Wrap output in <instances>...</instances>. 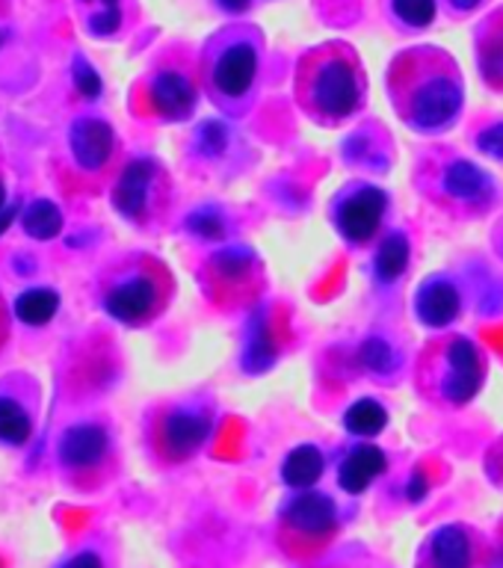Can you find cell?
I'll list each match as a JSON object with an SVG mask.
<instances>
[{
    "label": "cell",
    "instance_id": "6da1fadb",
    "mask_svg": "<svg viewBox=\"0 0 503 568\" xmlns=\"http://www.w3.org/2000/svg\"><path fill=\"white\" fill-rule=\"evenodd\" d=\"M385 89L400 124L421 136L453 131L465 110V78L460 62L439 44H412L394 53Z\"/></svg>",
    "mask_w": 503,
    "mask_h": 568
},
{
    "label": "cell",
    "instance_id": "7a4b0ae2",
    "mask_svg": "<svg viewBox=\"0 0 503 568\" xmlns=\"http://www.w3.org/2000/svg\"><path fill=\"white\" fill-rule=\"evenodd\" d=\"M368 71L350 42H323L302 53L293 69V101L309 122L341 128L368 106Z\"/></svg>",
    "mask_w": 503,
    "mask_h": 568
},
{
    "label": "cell",
    "instance_id": "3957f363",
    "mask_svg": "<svg viewBox=\"0 0 503 568\" xmlns=\"http://www.w3.org/2000/svg\"><path fill=\"white\" fill-rule=\"evenodd\" d=\"M266 39L255 24H225L208 36L199 57L202 92L231 122L252 113L264 80Z\"/></svg>",
    "mask_w": 503,
    "mask_h": 568
},
{
    "label": "cell",
    "instance_id": "277c9868",
    "mask_svg": "<svg viewBox=\"0 0 503 568\" xmlns=\"http://www.w3.org/2000/svg\"><path fill=\"white\" fill-rule=\"evenodd\" d=\"M412 184L433 211L456 222H480L501 207V184L486 166L451 145L418 154Z\"/></svg>",
    "mask_w": 503,
    "mask_h": 568
},
{
    "label": "cell",
    "instance_id": "5b68a950",
    "mask_svg": "<svg viewBox=\"0 0 503 568\" xmlns=\"http://www.w3.org/2000/svg\"><path fill=\"white\" fill-rule=\"evenodd\" d=\"M418 397L439 412H462L483 394L489 382V353L477 337L435 332L412 371Z\"/></svg>",
    "mask_w": 503,
    "mask_h": 568
},
{
    "label": "cell",
    "instance_id": "8992f818",
    "mask_svg": "<svg viewBox=\"0 0 503 568\" xmlns=\"http://www.w3.org/2000/svg\"><path fill=\"white\" fill-rule=\"evenodd\" d=\"M98 300L110 320L128 328H145L158 323L175 300V275L158 255L131 252L107 266Z\"/></svg>",
    "mask_w": 503,
    "mask_h": 568
},
{
    "label": "cell",
    "instance_id": "52a82bcc",
    "mask_svg": "<svg viewBox=\"0 0 503 568\" xmlns=\"http://www.w3.org/2000/svg\"><path fill=\"white\" fill-rule=\"evenodd\" d=\"M220 420V399L211 390L163 399L149 412L145 444L151 459L163 468H178L208 447Z\"/></svg>",
    "mask_w": 503,
    "mask_h": 568
},
{
    "label": "cell",
    "instance_id": "ba28073f",
    "mask_svg": "<svg viewBox=\"0 0 503 568\" xmlns=\"http://www.w3.org/2000/svg\"><path fill=\"white\" fill-rule=\"evenodd\" d=\"M204 300L220 311H249L264 300L266 266L247 243H225L213 248L199 266Z\"/></svg>",
    "mask_w": 503,
    "mask_h": 568
},
{
    "label": "cell",
    "instance_id": "9c48e42d",
    "mask_svg": "<svg viewBox=\"0 0 503 568\" xmlns=\"http://www.w3.org/2000/svg\"><path fill=\"white\" fill-rule=\"evenodd\" d=\"M110 202L124 222L142 231L163 229L175 207V181L158 158H131L115 178Z\"/></svg>",
    "mask_w": 503,
    "mask_h": 568
},
{
    "label": "cell",
    "instance_id": "30bf717a",
    "mask_svg": "<svg viewBox=\"0 0 503 568\" xmlns=\"http://www.w3.org/2000/svg\"><path fill=\"white\" fill-rule=\"evenodd\" d=\"M202 80H199V62L187 53L172 51L142 78L140 98L142 113L154 122L178 124L193 119L202 101Z\"/></svg>",
    "mask_w": 503,
    "mask_h": 568
},
{
    "label": "cell",
    "instance_id": "8fae6325",
    "mask_svg": "<svg viewBox=\"0 0 503 568\" xmlns=\"http://www.w3.org/2000/svg\"><path fill=\"white\" fill-rule=\"evenodd\" d=\"M341 515H338L335 500L323 491L305 488L293 495L279 513V548L291 559H314L335 541Z\"/></svg>",
    "mask_w": 503,
    "mask_h": 568
},
{
    "label": "cell",
    "instance_id": "7c38bea8",
    "mask_svg": "<svg viewBox=\"0 0 503 568\" xmlns=\"http://www.w3.org/2000/svg\"><path fill=\"white\" fill-rule=\"evenodd\" d=\"M329 225L350 248H371L385 234L391 216V195L385 186L355 178L332 193L326 204Z\"/></svg>",
    "mask_w": 503,
    "mask_h": 568
},
{
    "label": "cell",
    "instance_id": "4fadbf2b",
    "mask_svg": "<svg viewBox=\"0 0 503 568\" xmlns=\"http://www.w3.org/2000/svg\"><path fill=\"white\" fill-rule=\"evenodd\" d=\"M187 163L190 172L202 178H231L247 175L255 163V149L249 136L234 128L231 119H204L193 128L187 140Z\"/></svg>",
    "mask_w": 503,
    "mask_h": 568
},
{
    "label": "cell",
    "instance_id": "5bb4252c",
    "mask_svg": "<svg viewBox=\"0 0 503 568\" xmlns=\"http://www.w3.org/2000/svg\"><path fill=\"white\" fill-rule=\"evenodd\" d=\"M60 468L80 491L104 486L115 470V442L101 420H80L62 429L57 444Z\"/></svg>",
    "mask_w": 503,
    "mask_h": 568
},
{
    "label": "cell",
    "instance_id": "9a60e30c",
    "mask_svg": "<svg viewBox=\"0 0 503 568\" xmlns=\"http://www.w3.org/2000/svg\"><path fill=\"white\" fill-rule=\"evenodd\" d=\"M489 541L469 524H442L426 536L418 568H486Z\"/></svg>",
    "mask_w": 503,
    "mask_h": 568
},
{
    "label": "cell",
    "instance_id": "2e32d148",
    "mask_svg": "<svg viewBox=\"0 0 503 568\" xmlns=\"http://www.w3.org/2000/svg\"><path fill=\"white\" fill-rule=\"evenodd\" d=\"M415 320L430 332H447L465 314V293L453 273H433L418 284L412 296Z\"/></svg>",
    "mask_w": 503,
    "mask_h": 568
},
{
    "label": "cell",
    "instance_id": "e0dca14e",
    "mask_svg": "<svg viewBox=\"0 0 503 568\" xmlns=\"http://www.w3.org/2000/svg\"><path fill=\"white\" fill-rule=\"evenodd\" d=\"M69 151L80 172L101 175L115 158L113 124L98 115H80L69 128Z\"/></svg>",
    "mask_w": 503,
    "mask_h": 568
},
{
    "label": "cell",
    "instance_id": "ac0fdd59",
    "mask_svg": "<svg viewBox=\"0 0 503 568\" xmlns=\"http://www.w3.org/2000/svg\"><path fill=\"white\" fill-rule=\"evenodd\" d=\"M409 270H412V237H409V231L385 229V234L371 246V261H368L371 287L376 293L398 291Z\"/></svg>",
    "mask_w": 503,
    "mask_h": 568
},
{
    "label": "cell",
    "instance_id": "d6986e66",
    "mask_svg": "<svg viewBox=\"0 0 503 568\" xmlns=\"http://www.w3.org/2000/svg\"><path fill=\"white\" fill-rule=\"evenodd\" d=\"M359 367H362L373 382L398 385L403 371H406V349L398 344V337L389 332H371L359 344Z\"/></svg>",
    "mask_w": 503,
    "mask_h": 568
},
{
    "label": "cell",
    "instance_id": "ffe728a7",
    "mask_svg": "<svg viewBox=\"0 0 503 568\" xmlns=\"http://www.w3.org/2000/svg\"><path fill=\"white\" fill-rule=\"evenodd\" d=\"M474 62L483 83L503 95V7L483 18L474 30Z\"/></svg>",
    "mask_w": 503,
    "mask_h": 568
},
{
    "label": "cell",
    "instance_id": "44dd1931",
    "mask_svg": "<svg viewBox=\"0 0 503 568\" xmlns=\"http://www.w3.org/2000/svg\"><path fill=\"white\" fill-rule=\"evenodd\" d=\"M385 468L389 459L376 444H355L338 462V486L346 495H362L380 479V474H385Z\"/></svg>",
    "mask_w": 503,
    "mask_h": 568
},
{
    "label": "cell",
    "instance_id": "7402d4cb",
    "mask_svg": "<svg viewBox=\"0 0 503 568\" xmlns=\"http://www.w3.org/2000/svg\"><path fill=\"white\" fill-rule=\"evenodd\" d=\"M323 474H326V456L318 444H300L282 459V483L296 491L314 488Z\"/></svg>",
    "mask_w": 503,
    "mask_h": 568
},
{
    "label": "cell",
    "instance_id": "603a6c76",
    "mask_svg": "<svg viewBox=\"0 0 503 568\" xmlns=\"http://www.w3.org/2000/svg\"><path fill=\"white\" fill-rule=\"evenodd\" d=\"M344 426L346 433L355 435V438H373L389 426V408L373 397L353 399L344 412Z\"/></svg>",
    "mask_w": 503,
    "mask_h": 568
},
{
    "label": "cell",
    "instance_id": "cb8c5ba5",
    "mask_svg": "<svg viewBox=\"0 0 503 568\" xmlns=\"http://www.w3.org/2000/svg\"><path fill=\"white\" fill-rule=\"evenodd\" d=\"M16 311V317L24 323V326H44V323H51L57 317V311H60V293L51 291V287H30L16 300L12 305Z\"/></svg>",
    "mask_w": 503,
    "mask_h": 568
},
{
    "label": "cell",
    "instance_id": "d4e9b609",
    "mask_svg": "<svg viewBox=\"0 0 503 568\" xmlns=\"http://www.w3.org/2000/svg\"><path fill=\"white\" fill-rule=\"evenodd\" d=\"M184 231L190 237L204 240V243H222L231 237V216L217 204L195 207L184 216Z\"/></svg>",
    "mask_w": 503,
    "mask_h": 568
},
{
    "label": "cell",
    "instance_id": "484cf974",
    "mask_svg": "<svg viewBox=\"0 0 503 568\" xmlns=\"http://www.w3.org/2000/svg\"><path fill=\"white\" fill-rule=\"evenodd\" d=\"M33 435V417L24 408V403L9 394H0V444L21 447Z\"/></svg>",
    "mask_w": 503,
    "mask_h": 568
},
{
    "label": "cell",
    "instance_id": "4316f807",
    "mask_svg": "<svg viewBox=\"0 0 503 568\" xmlns=\"http://www.w3.org/2000/svg\"><path fill=\"white\" fill-rule=\"evenodd\" d=\"M385 7H389L391 21L409 33L433 27L439 16V0H385Z\"/></svg>",
    "mask_w": 503,
    "mask_h": 568
},
{
    "label": "cell",
    "instance_id": "83f0119b",
    "mask_svg": "<svg viewBox=\"0 0 503 568\" xmlns=\"http://www.w3.org/2000/svg\"><path fill=\"white\" fill-rule=\"evenodd\" d=\"M21 225H24L27 237L33 240L60 237L62 211L53 202H48V199H36V202L21 213Z\"/></svg>",
    "mask_w": 503,
    "mask_h": 568
},
{
    "label": "cell",
    "instance_id": "f1b7e54d",
    "mask_svg": "<svg viewBox=\"0 0 503 568\" xmlns=\"http://www.w3.org/2000/svg\"><path fill=\"white\" fill-rule=\"evenodd\" d=\"M469 140L477 154L503 166V115H486L471 124Z\"/></svg>",
    "mask_w": 503,
    "mask_h": 568
},
{
    "label": "cell",
    "instance_id": "f546056e",
    "mask_svg": "<svg viewBox=\"0 0 503 568\" xmlns=\"http://www.w3.org/2000/svg\"><path fill=\"white\" fill-rule=\"evenodd\" d=\"M80 3H89L95 7L89 12V33L92 36H115L122 30V0H80Z\"/></svg>",
    "mask_w": 503,
    "mask_h": 568
},
{
    "label": "cell",
    "instance_id": "4dcf8cb0",
    "mask_svg": "<svg viewBox=\"0 0 503 568\" xmlns=\"http://www.w3.org/2000/svg\"><path fill=\"white\" fill-rule=\"evenodd\" d=\"M74 87H78V92L83 98H89V101H95L98 95H101V78H98V71L89 65L83 57H78L74 60Z\"/></svg>",
    "mask_w": 503,
    "mask_h": 568
},
{
    "label": "cell",
    "instance_id": "1f68e13d",
    "mask_svg": "<svg viewBox=\"0 0 503 568\" xmlns=\"http://www.w3.org/2000/svg\"><path fill=\"white\" fill-rule=\"evenodd\" d=\"M60 568H104V559L98 557L95 550H80L71 559H66Z\"/></svg>",
    "mask_w": 503,
    "mask_h": 568
},
{
    "label": "cell",
    "instance_id": "d6a6232c",
    "mask_svg": "<svg viewBox=\"0 0 503 568\" xmlns=\"http://www.w3.org/2000/svg\"><path fill=\"white\" fill-rule=\"evenodd\" d=\"M447 9H451L453 16H471V12H477L486 0H444Z\"/></svg>",
    "mask_w": 503,
    "mask_h": 568
},
{
    "label": "cell",
    "instance_id": "836d02e7",
    "mask_svg": "<svg viewBox=\"0 0 503 568\" xmlns=\"http://www.w3.org/2000/svg\"><path fill=\"white\" fill-rule=\"evenodd\" d=\"M489 243H492V252H495V257L503 264V213L495 220V225H492V237H489Z\"/></svg>",
    "mask_w": 503,
    "mask_h": 568
},
{
    "label": "cell",
    "instance_id": "e575fe53",
    "mask_svg": "<svg viewBox=\"0 0 503 568\" xmlns=\"http://www.w3.org/2000/svg\"><path fill=\"white\" fill-rule=\"evenodd\" d=\"M217 3H220V9L231 12V16H240V12H247L252 7V0H217Z\"/></svg>",
    "mask_w": 503,
    "mask_h": 568
},
{
    "label": "cell",
    "instance_id": "d590c367",
    "mask_svg": "<svg viewBox=\"0 0 503 568\" xmlns=\"http://www.w3.org/2000/svg\"><path fill=\"white\" fill-rule=\"evenodd\" d=\"M18 216V204H12V207H7V211H0V237H3V231L16 222Z\"/></svg>",
    "mask_w": 503,
    "mask_h": 568
},
{
    "label": "cell",
    "instance_id": "8d00e7d4",
    "mask_svg": "<svg viewBox=\"0 0 503 568\" xmlns=\"http://www.w3.org/2000/svg\"><path fill=\"white\" fill-rule=\"evenodd\" d=\"M3 199H7V186H3V181H0V207H3Z\"/></svg>",
    "mask_w": 503,
    "mask_h": 568
},
{
    "label": "cell",
    "instance_id": "74e56055",
    "mask_svg": "<svg viewBox=\"0 0 503 568\" xmlns=\"http://www.w3.org/2000/svg\"><path fill=\"white\" fill-rule=\"evenodd\" d=\"M0 568H3V559H0Z\"/></svg>",
    "mask_w": 503,
    "mask_h": 568
}]
</instances>
